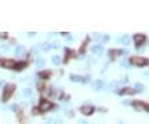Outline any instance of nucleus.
<instances>
[{
  "label": "nucleus",
  "instance_id": "1",
  "mask_svg": "<svg viewBox=\"0 0 149 124\" xmlns=\"http://www.w3.org/2000/svg\"><path fill=\"white\" fill-rule=\"evenodd\" d=\"M130 63L141 68V66H146V65H148V61H146V58H144V57L134 55V57H131V58H130Z\"/></svg>",
  "mask_w": 149,
  "mask_h": 124
},
{
  "label": "nucleus",
  "instance_id": "2",
  "mask_svg": "<svg viewBox=\"0 0 149 124\" xmlns=\"http://www.w3.org/2000/svg\"><path fill=\"white\" fill-rule=\"evenodd\" d=\"M14 90H15V85L14 84H7L4 87V91H3V102H7L10 98H11V95L14 93Z\"/></svg>",
  "mask_w": 149,
  "mask_h": 124
},
{
  "label": "nucleus",
  "instance_id": "3",
  "mask_svg": "<svg viewBox=\"0 0 149 124\" xmlns=\"http://www.w3.org/2000/svg\"><path fill=\"white\" fill-rule=\"evenodd\" d=\"M53 108V103L48 101V99H40V103H39V109L40 112L43 113V112H47L50 109Z\"/></svg>",
  "mask_w": 149,
  "mask_h": 124
},
{
  "label": "nucleus",
  "instance_id": "4",
  "mask_svg": "<svg viewBox=\"0 0 149 124\" xmlns=\"http://www.w3.org/2000/svg\"><path fill=\"white\" fill-rule=\"evenodd\" d=\"M133 106L137 109L138 112H141V110H142V112H148V110H149L148 105H146L145 102H142V101H134L133 102Z\"/></svg>",
  "mask_w": 149,
  "mask_h": 124
},
{
  "label": "nucleus",
  "instance_id": "5",
  "mask_svg": "<svg viewBox=\"0 0 149 124\" xmlns=\"http://www.w3.org/2000/svg\"><path fill=\"white\" fill-rule=\"evenodd\" d=\"M94 106H91V105H83L82 108H80V112L83 113V115H86V116H91L93 113H94Z\"/></svg>",
  "mask_w": 149,
  "mask_h": 124
},
{
  "label": "nucleus",
  "instance_id": "6",
  "mask_svg": "<svg viewBox=\"0 0 149 124\" xmlns=\"http://www.w3.org/2000/svg\"><path fill=\"white\" fill-rule=\"evenodd\" d=\"M144 41H145V35H135L134 36V43H135V47L137 48H140V47L144 44Z\"/></svg>",
  "mask_w": 149,
  "mask_h": 124
},
{
  "label": "nucleus",
  "instance_id": "7",
  "mask_svg": "<svg viewBox=\"0 0 149 124\" xmlns=\"http://www.w3.org/2000/svg\"><path fill=\"white\" fill-rule=\"evenodd\" d=\"M0 63H1V66L6 68V69H14V66H15V62L13 61V59H1Z\"/></svg>",
  "mask_w": 149,
  "mask_h": 124
},
{
  "label": "nucleus",
  "instance_id": "8",
  "mask_svg": "<svg viewBox=\"0 0 149 124\" xmlns=\"http://www.w3.org/2000/svg\"><path fill=\"white\" fill-rule=\"evenodd\" d=\"M120 95H131V94H135V91H134L133 88H128V87H126V88H123V90H120V91H118Z\"/></svg>",
  "mask_w": 149,
  "mask_h": 124
},
{
  "label": "nucleus",
  "instance_id": "9",
  "mask_svg": "<svg viewBox=\"0 0 149 124\" xmlns=\"http://www.w3.org/2000/svg\"><path fill=\"white\" fill-rule=\"evenodd\" d=\"M119 55H122V51H120V50H110L109 51V57L112 58V59L118 58Z\"/></svg>",
  "mask_w": 149,
  "mask_h": 124
},
{
  "label": "nucleus",
  "instance_id": "10",
  "mask_svg": "<svg viewBox=\"0 0 149 124\" xmlns=\"http://www.w3.org/2000/svg\"><path fill=\"white\" fill-rule=\"evenodd\" d=\"M73 57H76V53H75V51H71V50H66V57H65L63 62H68L71 58H73Z\"/></svg>",
  "mask_w": 149,
  "mask_h": 124
},
{
  "label": "nucleus",
  "instance_id": "11",
  "mask_svg": "<svg viewBox=\"0 0 149 124\" xmlns=\"http://www.w3.org/2000/svg\"><path fill=\"white\" fill-rule=\"evenodd\" d=\"M50 76H51V72L50 70H44V72H40L39 73V77L43 79V80H47Z\"/></svg>",
  "mask_w": 149,
  "mask_h": 124
},
{
  "label": "nucleus",
  "instance_id": "12",
  "mask_svg": "<svg viewBox=\"0 0 149 124\" xmlns=\"http://www.w3.org/2000/svg\"><path fill=\"white\" fill-rule=\"evenodd\" d=\"M26 65H28V62H18V63H15L14 69H15V70H22Z\"/></svg>",
  "mask_w": 149,
  "mask_h": 124
},
{
  "label": "nucleus",
  "instance_id": "13",
  "mask_svg": "<svg viewBox=\"0 0 149 124\" xmlns=\"http://www.w3.org/2000/svg\"><path fill=\"white\" fill-rule=\"evenodd\" d=\"M93 53H97V54H101L102 53V46L100 44H97V46L93 47Z\"/></svg>",
  "mask_w": 149,
  "mask_h": 124
},
{
  "label": "nucleus",
  "instance_id": "14",
  "mask_svg": "<svg viewBox=\"0 0 149 124\" xmlns=\"http://www.w3.org/2000/svg\"><path fill=\"white\" fill-rule=\"evenodd\" d=\"M53 63H54V65H59V63H61V57H59V55H54V57H53Z\"/></svg>",
  "mask_w": 149,
  "mask_h": 124
},
{
  "label": "nucleus",
  "instance_id": "15",
  "mask_svg": "<svg viewBox=\"0 0 149 124\" xmlns=\"http://www.w3.org/2000/svg\"><path fill=\"white\" fill-rule=\"evenodd\" d=\"M87 43H88V40H86V41H84V43L82 44V47H80V51H79L80 54H83V53H84V50H86V46H87Z\"/></svg>",
  "mask_w": 149,
  "mask_h": 124
},
{
  "label": "nucleus",
  "instance_id": "16",
  "mask_svg": "<svg viewBox=\"0 0 149 124\" xmlns=\"http://www.w3.org/2000/svg\"><path fill=\"white\" fill-rule=\"evenodd\" d=\"M119 41H122V43H124V44H127V43L130 41V37H128V36H123L122 39H119Z\"/></svg>",
  "mask_w": 149,
  "mask_h": 124
},
{
  "label": "nucleus",
  "instance_id": "17",
  "mask_svg": "<svg viewBox=\"0 0 149 124\" xmlns=\"http://www.w3.org/2000/svg\"><path fill=\"white\" fill-rule=\"evenodd\" d=\"M71 80L72 81H80L82 77H80V76H76V75H71Z\"/></svg>",
  "mask_w": 149,
  "mask_h": 124
},
{
  "label": "nucleus",
  "instance_id": "18",
  "mask_svg": "<svg viewBox=\"0 0 149 124\" xmlns=\"http://www.w3.org/2000/svg\"><path fill=\"white\" fill-rule=\"evenodd\" d=\"M37 90H39V91H44V83H43V81H39V83H37Z\"/></svg>",
  "mask_w": 149,
  "mask_h": 124
},
{
  "label": "nucleus",
  "instance_id": "19",
  "mask_svg": "<svg viewBox=\"0 0 149 124\" xmlns=\"http://www.w3.org/2000/svg\"><path fill=\"white\" fill-rule=\"evenodd\" d=\"M142 90H144V87H142L141 84H137V85H135V90H134V91H135V93H141Z\"/></svg>",
  "mask_w": 149,
  "mask_h": 124
},
{
  "label": "nucleus",
  "instance_id": "20",
  "mask_svg": "<svg viewBox=\"0 0 149 124\" xmlns=\"http://www.w3.org/2000/svg\"><path fill=\"white\" fill-rule=\"evenodd\" d=\"M93 87H94L95 90H100V88L102 87V83H101V81H97V83H94V84H93Z\"/></svg>",
  "mask_w": 149,
  "mask_h": 124
},
{
  "label": "nucleus",
  "instance_id": "21",
  "mask_svg": "<svg viewBox=\"0 0 149 124\" xmlns=\"http://www.w3.org/2000/svg\"><path fill=\"white\" fill-rule=\"evenodd\" d=\"M32 113H33L35 116H37V115H40L41 112H40V109H39V108H33V112H32Z\"/></svg>",
  "mask_w": 149,
  "mask_h": 124
},
{
  "label": "nucleus",
  "instance_id": "22",
  "mask_svg": "<svg viewBox=\"0 0 149 124\" xmlns=\"http://www.w3.org/2000/svg\"><path fill=\"white\" fill-rule=\"evenodd\" d=\"M24 95H25V97H32V91L26 88V90H24Z\"/></svg>",
  "mask_w": 149,
  "mask_h": 124
},
{
  "label": "nucleus",
  "instance_id": "23",
  "mask_svg": "<svg viewBox=\"0 0 149 124\" xmlns=\"http://www.w3.org/2000/svg\"><path fill=\"white\" fill-rule=\"evenodd\" d=\"M8 35L6 33V32H0V39H7Z\"/></svg>",
  "mask_w": 149,
  "mask_h": 124
},
{
  "label": "nucleus",
  "instance_id": "24",
  "mask_svg": "<svg viewBox=\"0 0 149 124\" xmlns=\"http://www.w3.org/2000/svg\"><path fill=\"white\" fill-rule=\"evenodd\" d=\"M37 65H44V61L43 59H37Z\"/></svg>",
  "mask_w": 149,
  "mask_h": 124
},
{
  "label": "nucleus",
  "instance_id": "25",
  "mask_svg": "<svg viewBox=\"0 0 149 124\" xmlns=\"http://www.w3.org/2000/svg\"><path fill=\"white\" fill-rule=\"evenodd\" d=\"M104 41H109V36H104Z\"/></svg>",
  "mask_w": 149,
  "mask_h": 124
},
{
  "label": "nucleus",
  "instance_id": "26",
  "mask_svg": "<svg viewBox=\"0 0 149 124\" xmlns=\"http://www.w3.org/2000/svg\"><path fill=\"white\" fill-rule=\"evenodd\" d=\"M100 110H101L102 113H105V112H106V109H105V108H100Z\"/></svg>",
  "mask_w": 149,
  "mask_h": 124
},
{
  "label": "nucleus",
  "instance_id": "27",
  "mask_svg": "<svg viewBox=\"0 0 149 124\" xmlns=\"http://www.w3.org/2000/svg\"><path fill=\"white\" fill-rule=\"evenodd\" d=\"M55 124H61V120H57V121H55Z\"/></svg>",
  "mask_w": 149,
  "mask_h": 124
}]
</instances>
